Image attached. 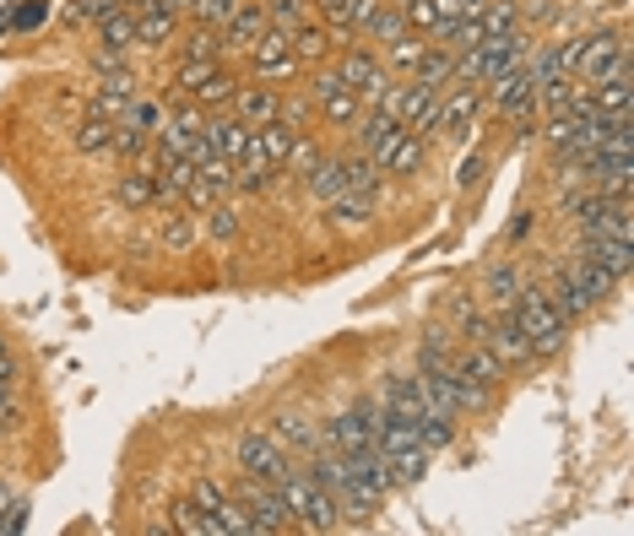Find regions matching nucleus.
Instances as JSON below:
<instances>
[{"mask_svg": "<svg viewBox=\"0 0 634 536\" xmlns=\"http://www.w3.org/2000/svg\"><path fill=\"white\" fill-rule=\"evenodd\" d=\"M190 504H201L207 515H217V509L228 504V488H222V483H211V477H201V483L190 488Z\"/></svg>", "mask_w": 634, "mask_h": 536, "instance_id": "obj_49", "label": "nucleus"}, {"mask_svg": "<svg viewBox=\"0 0 634 536\" xmlns=\"http://www.w3.org/2000/svg\"><path fill=\"white\" fill-rule=\"evenodd\" d=\"M304 185H309V196L326 207V201H337L341 190H347V163H341V158H320V163H315V173H309Z\"/></svg>", "mask_w": 634, "mask_h": 536, "instance_id": "obj_33", "label": "nucleus"}, {"mask_svg": "<svg viewBox=\"0 0 634 536\" xmlns=\"http://www.w3.org/2000/svg\"><path fill=\"white\" fill-rule=\"evenodd\" d=\"M521 292V271L509 266V260H499V266H488V277H483V298L494 304V309H509V298Z\"/></svg>", "mask_w": 634, "mask_h": 536, "instance_id": "obj_35", "label": "nucleus"}, {"mask_svg": "<svg viewBox=\"0 0 634 536\" xmlns=\"http://www.w3.org/2000/svg\"><path fill=\"white\" fill-rule=\"evenodd\" d=\"M196 239H201V222H196V211H164V234H158V245L169 249V255L196 249Z\"/></svg>", "mask_w": 634, "mask_h": 536, "instance_id": "obj_31", "label": "nucleus"}, {"mask_svg": "<svg viewBox=\"0 0 634 536\" xmlns=\"http://www.w3.org/2000/svg\"><path fill=\"white\" fill-rule=\"evenodd\" d=\"M250 136H255V130L239 120V115H211V120H207V141L222 152V158H234V163H239V152L250 147Z\"/></svg>", "mask_w": 634, "mask_h": 536, "instance_id": "obj_24", "label": "nucleus"}, {"mask_svg": "<svg viewBox=\"0 0 634 536\" xmlns=\"http://www.w3.org/2000/svg\"><path fill=\"white\" fill-rule=\"evenodd\" d=\"M239 472L245 477H260V483H277L288 472V450L266 434V428H245L239 434Z\"/></svg>", "mask_w": 634, "mask_h": 536, "instance_id": "obj_9", "label": "nucleus"}, {"mask_svg": "<svg viewBox=\"0 0 634 536\" xmlns=\"http://www.w3.org/2000/svg\"><path fill=\"white\" fill-rule=\"evenodd\" d=\"M28 515H33V504H28V498H11V504L0 509V536L22 532V526H28Z\"/></svg>", "mask_w": 634, "mask_h": 536, "instance_id": "obj_52", "label": "nucleus"}, {"mask_svg": "<svg viewBox=\"0 0 634 536\" xmlns=\"http://www.w3.org/2000/svg\"><path fill=\"white\" fill-rule=\"evenodd\" d=\"M130 43H136V17L120 11V6H109L103 17H98V49H109V54H126Z\"/></svg>", "mask_w": 634, "mask_h": 536, "instance_id": "obj_26", "label": "nucleus"}, {"mask_svg": "<svg viewBox=\"0 0 634 536\" xmlns=\"http://www.w3.org/2000/svg\"><path fill=\"white\" fill-rule=\"evenodd\" d=\"M152 190H158V179H147V173L130 168L126 179H120V207L126 211H152Z\"/></svg>", "mask_w": 634, "mask_h": 536, "instance_id": "obj_42", "label": "nucleus"}, {"mask_svg": "<svg viewBox=\"0 0 634 536\" xmlns=\"http://www.w3.org/2000/svg\"><path fill=\"white\" fill-rule=\"evenodd\" d=\"M488 87V103L505 115V120H532V109H537V92H532V77H526V66H509L505 77H494Z\"/></svg>", "mask_w": 634, "mask_h": 536, "instance_id": "obj_13", "label": "nucleus"}, {"mask_svg": "<svg viewBox=\"0 0 634 536\" xmlns=\"http://www.w3.org/2000/svg\"><path fill=\"white\" fill-rule=\"evenodd\" d=\"M309 98H315V115H320L326 125H358V115H364L358 92L341 82L337 71H320V77L309 82Z\"/></svg>", "mask_w": 634, "mask_h": 536, "instance_id": "obj_10", "label": "nucleus"}, {"mask_svg": "<svg viewBox=\"0 0 634 536\" xmlns=\"http://www.w3.org/2000/svg\"><path fill=\"white\" fill-rule=\"evenodd\" d=\"M483 347H488V353H494L505 369H526V364L537 358V353H532V336H526V330L509 320V309H494V315H488Z\"/></svg>", "mask_w": 634, "mask_h": 536, "instance_id": "obj_11", "label": "nucleus"}, {"mask_svg": "<svg viewBox=\"0 0 634 536\" xmlns=\"http://www.w3.org/2000/svg\"><path fill=\"white\" fill-rule=\"evenodd\" d=\"M396 136H402V120H396V115H385V109L358 115V152H369L375 163L390 152V141H396Z\"/></svg>", "mask_w": 634, "mask_h": 536, "instance_id": "obj_21", "label": "nucleus"}, {"mask_svg": "<svg viewBox=\"0 0 634 536\" xmlns=\"http://www.w3.org/2000/svg\"><path fill=\"white\" fill-rule=\"evenodd\" d=\"M375 423H380V401H358V407H347L326 423V434H320V445L337 455H353V450H369L375 445Z\"/></svg>", "mask_w": 634, "mask_h": 536, "instance_id": "obj_7", "label": "nucleus"}, {"mask_svg": "<svg viewBox=\"0 0 634 536\" xmlns=\"http://www.w3.org/2000/svg\"><path fill=\"white\" fill-rule=\"evenodd\" d=\"M477 22H483V39H505V33H515L521 11H515V0H488L477 11Z\"/></svg>", "mask_w": 634, "mask_h": 536, "instance_id": "obj_40", "label": "nucleus"}, {"mask_svg": "<svg viewBox=\"0 0 634 536\" xmlns=\"http://www.w3.org/2000/svg\"><path fill=\"white\" fill-rule=\"evenodd\" d=\"M423 49H428V39L423 33H402L396 43H385V66H396V71H413L423 60Z\"/></svg>", "mask_w": 634, "mask_h": 536, "instance_id": "obj_43", "label": "nucleus"}, {"mask_svg": "<svg viewBox=\"0 0 634 536\" xmlns=\"http://www.w3.org/2000/svg\"><path fill=\"white\" fill-rule=\"evenodd\" d=\"M169 532H185V536H222V532H217V515H207V509H201V504H190V498H179V504H174Z\"/></svg>", "mask_w": 634, "mask_h": 536, "instance_id": "obj_36", "label": "nucleus"}, {"mask_svg": "<svg viewBox=\"0 0 634 536\" xmlns=\"http://www.w3.org/2000/svg\"><path fill=\"white\" fill-rule=\"evenodd\" d=\"M380 413H396V417H413L418 423L423 417V396H418V379H385V390H380Z\"/></svg>", "mask_w": 634, "mask_h": 536, "instance_id": "obj_30", "label": "nucleus"}, {"mask_svg": "<svg viewBox=\"0 0 634 536\" xmlns=\"http://www.w3.org/2000/svg\"><path fill=\"white\" fill-rule=\"evenodd\" d=\"M304 11H309V0H266V17H271L277 28H288V33L304 22Z\"/></svg>", "mask_w": 634, "mask_h": 536, "instance_id": "obj_48", "label": "nucleus"}, {"mask_svg": "<svg viewBox=\"0 0 634 536\" xmlns=\"http://www.w3.org/2000/svg\"><path fill=\"white\" fill-rule=\"evenodd\" d=\"M390 460V472H396V483H423L428 477V460L434 455L423 450V445H413V450H402V455H385Z\"/></svg>", "mask_w": 634, "mask_h": 536, "instance_id": "obj_44", "label": "nucleus"}, {"mask_svg": "<svg viewBox=\"0 0 634 536\" xmlns=\"http://www.w3.org/2000/svg\"><path fill=\"white\" fill-rule=\"evenodd\" d=\"M375 109L396 115V120H402V130L428 136V130H434V120H439V87H423V82H402V87H396V82H390Z\"/></svg>", "mask_w": 634, "mask_h": 536, "instance_id": "obj_3", "label": "nucleus"}, {"mask_svg": "<svg viewBox=\"0 0 634 536\" xmlns=\"http://www.w3.org/2000/svg\"><path fill=\"white\" fill-rule=\"evenodd\" d=\"M477 173H483V158H466V163H462V173H456V185H462V190H466V185H472Z\"/></svg>", "mask_w": 634, "mask_h": 536, "instance_id": "obj_55", "label": "nucleus"}, {"mask_svg": "<svg viewBox=\"0 0 634 536\" xmlns=\"http://www.w3.org/2000/svg\"><path fill=\"white\" fill-rule=\"evenodd\" d=\"M375 207H380V196H364V190H341L337 201H326V211H331V222L341 234H364L375 222Z\"/></svg>", "mask_w": 634, "mask_h": 536, "instance_id": "obj_20", "label": "nucleus"}, {"mask_svg": "<svg viewBox=\"0 0 634 536\" xmlns=\"http://www.w3.org/2000/svg\"><path fill=\"white\" fill-rule=\"evenodd\" d=\"M423 163H428V136H413V130H402V136L390 141V152L380 158V168L390 179H418Z\"/></svg>", "mask_w": 634, "mask_h": 536, "instance_id": "obj_19", "label": "nucleus"}, {"mask_svg": "<svg viewBox=\"0 0 634 536\" xmlns=\"http://www.w3.org/2000/svg\"><path fill=\"white\" fill-rule=\"evenodd\" d=\"M418 445H423L428 455H434V450H450V445H456V417L423 413V417H418Z\"/></svg>", "mask_w": 634, "mask_h": 536, "instance_id": "obj_39", "label": "nucleus"}, {"mask_svg": "<svg viewBox=\"0 0 634 536\" xmlns=\"http://www.w3.org/2000/svg\"><path fill=\"white\" fill-rule=\"evenodd\" d=\"M298 71H304V66H298L288 28L266 22L260 39H255V49H250V77L255 82H288V77H298Z\"/></svg>", "mask_w": 634, "mask_h": 536, "instance_id": "obj_5", "label": "nucleus"}, {"mask_svg": "<svg viewBox=\"0 0 634 536\" xmlns=\"http://www.w3.org/2000/svg\"><path fill=\"white\" fill-rule=\"evenodd\" d=\"M294 125H283V120H271V125H260V130H255V147H260V152H266V163L271 168H283V158H288V147H294Z\"/></svg>", "mask_w": 634, "mask_h": 536, "instance_id": "obj_38", "label": "nucleus"}, {"mask_svg": "<svg viewBox=\"0 0 634 536\" xmlns=\"http://www.w3.org/2000/svg\"><path fill=\"white\" fill-rule=\"evenodd\" d=\"M234 92H239V77H234V71L222 66V60H217V66H207V77H201V82L190 87L196 109H211V103H228Z\"/></svg>", "mask_w": 634, "mask_h": 536, "instance_id": "obj_28", "label": "nucleus"}, {"mask_svg": "<svg viewBox=\"0 0 634 536\" xmlns=\"http://www.w3.org/2000/svg\"><path fill=\"white\" fill-rule=\"evenodd\" d=\"M239 504L250 509L255 520V536L266 532H298L294 515H288V504H283V494H277V483H260V477H239Z\"/></svg>", "mask_w": 634, "mask_h": 536, "instance_id": "obj_8", "label": "nucleus"}, {"mask_svg": "<svg viewBox=\"0 0 634 536\" xmlns=\"http://www.w3.org/2000/svg\"><path fill=\"white\" fill-rule=\"evenodd\" d=\"M320 158H326V152L315 147V136H309V130H298V136H294V147H288V158H283V168H288V173H298V179H309Z\"/></svg>", "mask_w": 634, "mask_h": 536, "instance_id": "obj_41", "label": "nucleus"}, {"mask_svg": "<svg viewBox=\"0 0 634 536\" xmlns=\"http://www.w3.org/2000/svg\"><path fill=\"white\" fill-rule=\"evenodd\" d=\"M109 130H115V120L87 115V120L77 125V152H109Z\"/></svg>", "mask_w": 634, "mask_h": 536, "instance_id": "obj_47", "label": "nucleus"}, {"mask_svg": "<svg viewBox=\"0 0 634 536\" xmlns=\"http://www.w3.org/2000/svg\"><path fill=\"white\" fill-rule=\"evenodd\" d=\"M109 6H120V0H71V22H82V17H103Z\"/></svg>", "mask_w": 634, "mask_h": 536, "instance_id": "obj_54", "label": "nucleus"}, {"mask_svg": "<svg viewBox=\"0 0 634 536\" xmlns=\"http://www.w3.org/2000/svg\"><path fill=\"white\" fill-rule=\"evenodd\" d=\"M592 103H596V115H607V120H624L634 109V71H630V60H618V71L607 77V82H596L592 87Z\"/></svg>", "mask_w": 634, "mask_h": 536, "instance_id": "obj_18", "label": "nucleus"}, {"mask_svg": "<svg viewBox=\"0 0 634 536\" xmlns=\"http://www.w3.org/2000/svg\"><path fill=\"white\" fill-rule=\"evenodd\" d=\"M358 33H364V39H375V43H396L402 33H413V28H407V17H402V6H396V0H390V6L380 0V6L364 17V28H358Z\"/></svg>", "mask_w": 634, "mask_h": 536, "instance_id": "obj_29", "label": "nucleus"}, {"mask_svg": "<svg viewBox=\"0 0 634 536\" xmlns=\"http://www.w3.org/2000/svg\"><path fill=\"white\" fill-rule=\"evenodd\" d=\"M341 460H347V488H353V494H364L369 504H380V498L396 488V472H390V460H385L375 445H369V450L341 455Z\"/></svg>", "mask_w": 634, "mask_h": 536, "instance_id": "obj_12", "label": "nucleus"}, {"mask_svg": "<svg viewBox=\"0 0 634 536\" xmlns=\"http://www.w3.org/2000/svg\"><path fill=\"white\" fill-rule=\"evenodd\" d=\"M581 255L592 260V266H602L613 282H624L634 266V245L630 239H581Z\"/></svg>", "mask_w": 634, "mask_h": 536, "instance_id": "obj_22", "label": "nucleus"}, {"mask_svg": "<svg viewBox=\"0 0 634 536\" xmlns=\"http://www.w3.org/2000/svg\"><path fill=\"white\" fill-rule=\"evenodd\" d=\"M179 60H222V39H217V28H196V33H185Z\"/></svg>", "mask_w": 634, "mask_h": 536, "instance_id": "obj_45", "label": "nucleus"}, {"mask_svg": "<svg viewBox=\"0 0 634 536\" xmlns=\"http://www.w3.org/2000/svg\"><path fill=\"white\" fill-rule=\"evenodd\" d=\"M17 428H22V407L11 396H0V439H11Z\"/></svg>", "mask_w": 634, "mask_h": 536, "instance_id": "obj_53", "label": "nucleus"}, {"mask_svg": "<svg viewBox=\"0 0 634 536\" xmlns=\"http://www.w3.org/2000/svg\"><path fill=\"white\" fill-rule=\"evenodd\" d=\"M509 320L532 336V353L537 358H548L558 353V341H564V309L553 304L548 288H521L509 298Z\"/></svg>", "mask_w": 634, "mask_h": 536, "instance_id": "obj_2", "label": "nucleus"}, {"mask_svg": "<svg viewBox=\"0 0 634 536\" xmlns=\"http://www.w3.org/2000/svg\"><path fill=\"white\" fill-rule=\"evenodd\" d=\"M277 494L288 504V515H294L298 532H337L341 515H337V498L326 494V488H315L309 477H304V466L288 460V472L277 477Z\"/></svg>", "mask_w": 634, "mask_h": 536, "instance_id": "obj_1", "label": "nucleus"}, {"mask_svg": "<svg viewBox=\"0 0 634 536\" xmlns=\"http://www.w3.org/2000/svg\"><path fill=\"white\" fill-rule=\"evenodd\" d=\"M347 163V190H364V196H380L385 185V168L369 158V152H353V158H341Z\"/></svg>", "mask_w": 634, "mask_h": 536, "instance_id": "obj_37", "label": "nucleus"}, {"mask_svg": "<svg viewBox=\"0 0 634 536\" xmlns=\"http://www.w3.org/2000/svg\"><path fill=\"white\" fill-rule=\"evenodd\" d=\"M477 109H483V87H445V92H439V120H434V130L466 136L472 120H477Z\"/></svg>", "mask_w": 634, "mask_h": 536, "instance_id": "obj_15", "label": "nucleus"}, {"mask_svg": "<svg viewBox=\"0 0 634 536\" xmlns=\"http://www.w3.org/2000/svg\"><path fill=\"white\" fill-rule=\"evenodd\" d=\"M271 439H277L283 450H294V455H315V450H320V434H315L304 417H288V413L271 423Z\"/></svg>", "mask_w": 634, "mask_h": 536, "instance_id": "obj_32", "label": "nucleus"}, {"mask_svg": "<svg viewBox=\"0 0 634 536\" xmlns=\"http://www.w3.org/2000/svg\"><path fill=\"white\" fill-rule=\"evenodd\" d=\"M201 228H207V239L228 245V239H239V234H245V217H239V211H234L228 201H222V196H217V201L201 211Z\"/></svg>", "mask_w": 634, "mask_h": 536, "instance_id": "obj_34", "label": "nucleus"}, {"mask_svg": "<svg viewBox=\"0 0 634 536\" xmlns=\"http://www.w3.org/2000/svg\"><path fill=\"white\" fill-rule=\"evenodd\" d=\"M337 77L358 92V103H364V109H375V103L385 98V87H390V66H385L375 49H353V43H347V49H341V60H337Z\"/></svg>", "mask_w": 634, "mask_h": 536, "instance_id": "obj_6", "label": "nucleus"}, {"mask_svg": "<svg viewBox=\"0 0 634 536\" xmlns=\"http://www.w3.org/2000/svg\"><path fill=\"white\" fill-rule=\"evenodd\" d=\"M169 39H179V17L164 11V6H141V17H136V43L164 49Z\"/></svg>", "mask_w": 634, "mask_h": 536, "instance_id": "obj_25", "label": "nucleus"}, {"mask_svg": "<svg viewBox=\"0 0 634 536\" xmlns=\"http://www.w3.org/2000/svg\"><path fill=\"white\" fill-rule=\"evenodd\" d=\"M618 60H630L624 33H586V39H575V60H569V71H575V82L581 87H596V82H607V77L618 71Z\"/></svg>", "mask_w": 634, "mask_h": 536, "instance_id": "obj_4", "label": "nucleus"}, {"mask_svg": "<svg viewBox=\"0 0 634 536\" xmlns=\"http://www.w3.org/2000/svg\"><path fill=\"white\" fill-rule=\"evenodd\" d=\"M294 54L298 66H315V60H326V54H337V49H347V33H337L331 22H298L294 33Z\"/></svg>", "mask_w": 634, "mask_h": 536, "instance_id": "obj_17", "label": "nucleus"}, {"mask_svg": "<svg viewBox=\"0 0 634 536\" xmlns=\"http://www.w3.org/2000/svg\"><path fill=\"white\" fill-rule=\"evenodd\" d=\"M141 147H147V130L130 120V115H120V125L109 130V152H120V158H136Z\"/></svg>", "mask_w": 634, "mask_h": 536, "instance_id": "obj_46", "label": "nucleus"}, {"mask_svg": "<svg viewBox=\"0 0 634 536\" xmlns=\"http://www.w3.org/2000/svg\"><path fill=\"white\" fill-rule=\"evenodd\" d=\"M266 22H271V17H266V0H239V6L217 22V39H222V49H245V54H250Z\"/></svg>", "mask_w": 634, "mask_h": 536, "instance_id": "obj_14", "label": "nucleus"}, {"mask_svg": "<svg viewBox=\"0 0 634 536\" xmlns=\"http://www.w3.org/2000/svg\"><path fill=\"white\" fill-rule=\"evenodd\" d=\"M450 71H456V49H445V43H428L423 49V60L413 66V82H423V87H450Z\"/></svg>", "mask_w": 634, "mask_h": 536, "instance_id": "obj_27", "label": "nucleus"}, {"mask_svg": "<svg viewBox=\"0 0 634 536\" xmlns=\"http://www.w3.org/2000/svg\"><path fill=\"white\" fill-rule=\"evenodd\" d=\"M6 504H11V494H6V488H0V509H6Z\"/></svg>", "mask_w": 634, "mask_h": 536, "instance_id": "obj_56", "label": "nucleus"}, {"mask_svg": "<svg viewBox=\"0 0 634 536\" xmlns=\"http://www.w3.org/2000/svg\"><path fill=\"white\" fill-rule=\"evenodd\" d=\"M185 6L196 11V22H201V28H217V22H222V17H228L239 0H185Z\"/></svg>", "mask_w": 634, "mask_h": 536, "instance_id": "obj_51", "label": "nucleus"}, {"mask_svg": "<svg viewBox=\"0 0 634 536\" xmlns=\"http://www.w3.org/2000/svg\"><path fill=\"white\" fill-rule=\"evenodd\" d=\"M0 358H11V353H6V336H0Z\"/></svg>", "mask_w": 634, "mask_h": 536, "instance_id": "obj_57", "label": "nucleus"}, {"mask_svg": "<svg viewBox=\"0 0 634 536\" xmlns=\"http://www.w3.org/2000/svg\"><path fill=\"white\" fill-rule=\"evenodd\" d=\"M43 17H49V6H43V0H22L17 11H6V22H11V28H22V33H33Z\"/></svg>", "mask_w": 634, "mask_h": 536, "instance_id": "obj_50", "label": "nucleus"}, {"mask_svg": "<svg viewBox=\"0 0 634 536\" xmlns=\"http://www.w3.org/2000/svg\"><path fill=\"white\" fill-rule=\"evenodd\" d=\"M456 369H462L466 379H477V385H488V390L505 385V364H499L483 341H462V347H456Z\"/></svg>", "mask_w": 634, "mask_h": 536, "instance_id": "obj_23", "label": "nucleus"}, {"mask_svg": "<svg viewBox=\"0 0 634 536\" xmlns=\"http://www.w3.org/2000/svg\"><path fill=\"white\" fill-rule=\"evenodd\" d=\"M228 103H234V115L250 125V130H260V125H271L277 115H283V92H277V87H266V82L239 87V92H234Z\"/></svg>", "mask_w": 634, "mask_h": 536, "instance_id": "obj_16", "label": "nucleus"}]
</instances>
